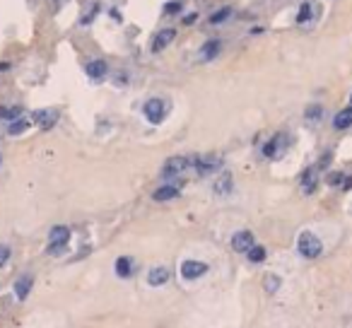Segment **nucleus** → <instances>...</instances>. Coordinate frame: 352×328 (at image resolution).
I'll return each mask as SVG.
<instances>
[{
  "label": "nucleus",
  "instance_id": "4be33fe9",
  "mask_svg": "<svg viewBox=\"0 0 352 328\" xmlns=\"http://www.w3.org/2000/svg\"><path fill=\"white\" fill-rule=\"evenodd\" d=\"M27 128H29V119H17V121L10 123L7 133H10V135H19V133H24Z\"/></svg>",
  "mask_w": 352,
  "mask_h": 328
},
{
  "label": "nucleus",
  "instance_id": "393cba45",
  "mask_svg": "<svg viewBox=\"0 0 352 328\" xmlns=\"http://www.w3.org/2000/svg\"><path fill=\"white\" fill-rule=\"evenodd\" d=\"M321 116H323V109H321L318 104H314V106L306 109V121H318Z\"/></svg>",
  "mask_w": 352,
  "mask_h": 328
},
{
  "label": "nucleus",
  "instance_id": "4468645a",
  "mask_svg": "<svg viewBox=\"0 0 352 328\" xmlns=\"http://www.w3.org/2000/svg\"><path fill=\"white\" fill-rule=\"evenodd\" d=\"M84 70H87V75L92 80H104L106 72H109V66H106V61H89Z\"/></svg>",
  "mask_w": 352,
  "mask_h": 328
},
{
  "label": "nucleus",
  "instance_id": "6ab92c4d",
  "mask_svg": "<svg viewBox=\"0 0 352 328\" xmlns=\"http://www.w3.org/2000/svg\"><path fill=\"white\" fill-rule=\"evenodd\" d=\"M131 273H133V261L128 256L116 259V275L118 277H131Z\"/></svg>",
  "mask_w": 352,
  "mask_h": 328
},
{
  "label": "nucleus",
  "instance_id": "2eb2a0df",
  "mask_svg": "<svg viewBox=\"0 0 352 328\" xmlns=\"http://www.w3.org/2000/svg\"><path fill=\"white\" fill-rule=\"evenodd\" d=\"M318 169H321V164H318V167H311V169L304 174V179H302V191H304V193H314L316 181H318Z\"/></svg>",
  "mask_w": 352,
  "mask_h": 328
},
{
  "label": "nucleus",
  "instance_id": "9b49d317",
  "mask_svg": "<svg viewBox=\"0 0 352 328\" xmlns=\"http://www.w3.org/2000/svg\"><path fill=\"white\" fill-rule=\"evenodd\" d=\"M232 189H234V179H232V174H227V172H222V174L215 179V184H212L215 196H229Z\"/></svg>",
  "mask_w": 352,
  "mask_h": 328
},
{
  "label": "nucleus",
  "instance_id": "6e6552de",
  "mask_svg": "<svg viewBox=\"0 0 352 328\" xmlns=\"http://www.w3.org/2000/svg\"><path fill=\"white\" fill-rule=\"evenodd\" d=\"M287 135H275L273 140H268L266 142V147H263V155L268 157V159H278L282 152H285V147H287Z\"/></svg>",
  "mask_w": 352,
  "mask_h": 328
},
{
  "label": "nucleus",
  "instance_id": "f8f14e48",
  "mask_svg": "<svg viewBox=\"0 0 352 328\" xmlns=\"http://www.w3.org/2000/svg\"><path fill=\"white\" fill-rule=\"evenodd\" d=\"M174 39H176V32H174V29H162V32L154 36V41H152V53H157V51L167 49Z\"/></svg>",
  "mask_w": 352,
  "mask_h": 328
},
{
  "label": "nucleus",
  "instance_id": "2f4dec72",
  "mask_svg": "<svg viewBox=\"0 0 352 328\" xmlns=\"http://www.w3.org/2000/svg\"><path fill=\"white\" fill-rule=\"evenodd\" d=\"M343 186H345V189H350V186H352V179H345V181H343Z\"/></svg>",
  "mask_w": 352,
  "mask_h": 328
},
{
  "label": "nucleus",
  "instance_id": "412c9836",
  "mask_svg": "<svg viewBox=\"0 0 352 328\" xmlns=\"http://www.w3.org/2000/svg\"><path fill=\"white\" fill-rule=\"evenodd\" d=\"M246 256H249V261H251V263H263V261H266V249L253 244V246L249 249V254H246Z\"/></svg>",
  "mask_w": 352,
  "mask_h": 328
},
{
  "label": "nucleus",
  "instance_id": "f03ea898",
  "mask_svg": "<svg viewBox=\"0 0 352 328\" xmlns=\"http://www.w3.org/2000/svg\"><path fill=\"white\" fill-rule=\"evenodd\" d=\"M142 114H145V119H147L150 123H162V121L167 119V114H169V104H167L162 97H152V99L145 102Z\"/></svg>",
  "mask_w": 352,
  "mask_h": 328
},
{
  "label": "nucleus",
  "instance_id": "5701e85b",
  "mask_svg": "<svg viewBox=\"0 0 352 328\" xmlns=\"http://www.w3.org/2000/svg\"><path fill=\"white\" fill-rule=\"evenodd\" d=\"M229 17H232V7H222V10H217V12L210 15V24H222Z\"/></svg>",
  "mask_w": 352,
  "mask_h": 328
},
{
  "label": "nucleus",
  "instance_id": "c756f323",
  "mask_svg": "<svg viewBox=\"0 0 352 328\" xmlns=\"http://www.w3.org/2000/svg\"><path fill=\"white\" fill-rule=\"evenodd\" d=\"M196 19H198V12H191V15H186V17H184V24H193Z\"/></svg>",
  "mask_w": 352,
  "mask_h": 328
},
{
  "label": "nucleus",
  "instance_id": "cd10ccee",
  "mask_svg": "<svg viewBox=\"0 0 352 328\" xmlns=\"http://www.w3.org/2000/svg\"><path fill=\"white\" fill-rule=\"evenodd\" d=\"M7 259H10V246H0V265L7 263Z\"/></svg>",
  "mask_w": 352,
  "mask_h": 328
},
{
  "label": "nucleus",
  "instance_id": "1a4fd4ad",
  "mask_svg": "<svg viewBox=\"0 0 352 328\" xmlns=\"http://www.w3.org/2000/svg\"><path fill=\"white\" fill-rule=\"evenodd\" d=\"M219 49H222V41H219V39H208V41L201 46V51H198L201 63L215 61V58H217V53H219Z\"/></svg>",
  "mask_w": 352,
  "mask_h": 328
},
{
  "label": "nucleus",
  "instance_id": "a211bd4d",
  "mask_svg": "<svg viewBox=\"0 0 352 328\" xmlns=\"http://www.w3.org/2000/svg\"><path fill=\"white\" fill-rule=\"evenodd\" d=\"M176 196H179V186H174V184L162 186V189H157V191H154V200H159V203L171 200V198H176Z\"/></svg>",
  "mask_w": 352,
  "mask_h": 328
},
{
  "label": "nucleus",
  "instance_id": "bb28decb",
  "mask_svg": "<svg viewBox=\"0 0 352 328\" xmlns=\"http://www.w3.org/2000/svg\"><path fill=\"white\" fill-rule=\"evenodd\" d=\"M97 12H99V5H94V7H92V10H89V12L80 19V24H92V19L97 17Z\"/></svg>",
  "mask_w": 352,
  "mask_h": 328
},
{
  "label": "nucleus",
  "instance_id": "b1692460",
  "mask_svg": "<svg viewBox=\"0 0 352 328\" xmlns=\"http://www.w3.org/2000/svg\"><path fill=\"white\" fill-rule=\"evenodd\" d=\"M263 282H266V292H270V294H273V292H278V290H280V277H278V275H266V280H263Z\"/></svg>",
  "mask_w": 352,
  "mask_h": 328
},
{
  "label": "nucleus",
  "instance_id": "39448f33",
  "mask_svg": "<svg viewBox=\"0 0 352 328\" xmlns=\"http://www.w3.org/2000/svg\"><path fill=\"white\" fill-rule=\"evenodd\" d=\"M191 167H196L201 176H208V174H215L222 167V159L215 157V155H210V157H193V164Z\"/></svg>",
  "mask_w": 352,
  "mask_h": 328
},
{
  "label": "nucleus",
  "instance_id": "f3484780",
  "mask_svg": "<svg viewBox=\"0 0 352 328\" xmlns=\"http://www.w3.org/2000/svg\"><path fill=\"white\" fill-rule=\"evenodd\" d=\"M32 282H34V277H32V275L19 277V280L15 282V297H17V299H24V297L29 294V290H32Z\"/></svg>",
  "mask_w": 352,
  "mask_h": 328
},
{
  "label": "nucleus",
  "instance_id": "aec40b11",
  "mask_svg": "<svg viewBox=\"0 0 352 328\" xmlns=\"http://www.w3.org/2000/svg\"><path fill=\"white\" fill-rule=\"evenodd\" d=\"M0 119L12 123V121L22 119V109H19V106H0Z\"/></svg>",
  "mask_w": 352,
  "mask_h": 328
},
{
  "label": "nucleus",
  "instance_id": "f257e3e1",
  "mask_svg": "<svg viewBox=\"0 0 352 328\" xmlns=\"http://www.w3.org/2000/svg\"><path fill=\"white\" fill-rule=\"evenodd\" d=\"M297 251L304 259H318L321 251H323V244H321V239L314 232H302L299 239H297Z\"/></svg>",
  "mask_w": 352,
  "mask_h": 328
},
{
  "label": "nucleus",
  "instance_id": "ddd939ff",
  "mask_svg": "<svg viewBox=\"0 0 352 328\" xmlns=\"http://www.w3.org/2000/svg\"><path fill=\"white\" fill-rule=\"evenodd\" d=\"M167 280H169V268H164V265H157L147 273V285H152V287L167 285Z\"/></svg>",
  "mask_w": 352,
  "mask_h": 328
},
{
  "label": "nucleus",
  "instance_id": "a878e982",
  "mask_svg": "<svg viewBox=\"0 0 352 328\" xmlns=\"http://www.w3.org/2000/svg\"><path fill=\"white\" fill-rule=\"evenodd\" d=\"M309 15H311V5H309V2H302L299 15H297V22H299V24H304V22L309 19Z\"/></svg>",
  "mask_w": 352,
  "mask_h": 328
},
{
  "label": "nucleus",
  "instance_id": "423d86ee",
  "mask_svg": "<svg viewBox=\"0 0 352 328\" xmlns=\"http://www.w3.org/2000/svg\"><path fill=\"white\" fill-rule=\"evenodd\" d=\"M208 273V263L203 261H184L181 263V277L184 280H198Z\"/></svg>",
  "mask_w": 352,
  "mask_h": 328
},
{
  "label": "nucleus",
  "instance_id": "9d476101",
  "mask_svg": "<svg viewBox=\"0 0 352 328\" xmlns=\"http://www.w3.org/2000/svg\"><path fill=\"white\" fill-rule=\"evenodd\" d=\"M34 121L41 126V131H49V128H53V126H56V121H58V111H53V109H41V111H34Z\"/></svg>",
  "mask_w": 352,
  "mask_h": 328
},
{
  "label": "nucleus",
  "instance_id": "7ed1b4c3",
  "mask_svg": "<svg viewBox=\"0 0 352 328\" xmlns=\"http://www.w3.org/2000/svg\"><path fill=\"white\" fill-rule=\"evenodd\" d=\"M68 239H70V229L68 227H53L51 229V234H49V254L51 256H58V254H63L66 251V244H68Z\"/></svg>",
  "mask_w": 352,
  "mask_h": 328
},
{
  "label": "nucleus",
  "instance_id": "7c9ffc66",
  "mask_svg": "<svg viewBox=\"0 0 352 328\" xmlns=\"http://www.w3.org/2000/svg\"><path fill=\"white\" fill-rule=\"evenodd\" d=\"M328 181H331V184H340V181H343V174H331Z\"/></svg>",
  "mask_w": 352,
  "mask_h": 328
},
{
  "label": "nucleus",
  "instance_id": "0eeeda50",
  "mask_svg": "<svg viewBox=\"0 0 352 328\" xmlns=\"http://www.w3.org/2000/svg\"><path fill=\"white\" fill-rule=\"evenodd\" d=\"M256 242H253V232H249V229H241V232H236L234 237H232V249L236 251V254H249V249L253 246Z\"/></svg>",
  "mask_w": 352,
  "mask_h": 328
},
{
  "label": "nucleus",
  "instance_id": "c85d7f7f",
  "mask_svg": "<svg viewBox=\"0 0 352 328\" xmlns=\"http://www.w3.org/2000/svg\"><path fill=\"white\" fill-rule=\"evenodd\" d=\"M164 10H167V12H174V10H181V2H179V0H171V2H169V5L164 7Z\"/></svg>",
  "mask_w": 352,
  "mask_h": 328
},
{
  "label": "nucleus",
  "instance_id": "20e7f679",
  "mask_svg": "<svg viewBox=\"0 0 352 328\" xmlns=\"http://www.w3.org/2000/svg\"><path fill=\"white\" fill-rule=\"evenodd\" d=\"M191 164H193V157H184V155L169 157V159L164 162V167H162V176H164V179H169V176H179V174H184Z\"/></svg>",
  "mask_w": 352,
  "mask_h": 328
},
{
  "label": "nucleus",
  "instance_id": "dca6fc26",
  "mask_svg": "<svg viewBox=\"0 0 352 328\" xmlns=\"http://www.w3.org/2000/svg\"><path fill=\"white\" fill-rule=\"evenodd\" d=\"M350 126H352V106H348V109H343V111L335 114L333 128H335V131H345V128H350Z\"/></svg>",
  "mask_w": 352,
  "mask_h": 328
}]
</instances>
